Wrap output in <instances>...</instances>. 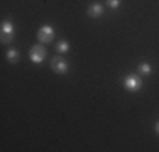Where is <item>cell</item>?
<instances>
[{
	"mask_svg": "<svg viewBox=\"0 0 159 152\" xmlns=\"http://www.w3.org/2000/svg\"><path fill=\"white\" fill-rule=\"evenodd\" d=\"M46 54H48L46 47H44V46H41V44L32 46L31 51H29V58H31V61H32V63H36V64L43 63V61L46 59Z\"/></svg>",
	"mask_w": 159,
	"mask_h": 152,
	"instance_id": "6da1fadb",
	"label": "cell"
},
{
	"mask_svg": "<svg viewBox=\"0 0 159 152\" xmlns=\"http://www.w3.org/2000/svg\"><path fill=\"white\" fill-rule=\"evenodd\" d=\"M0 39L2 42H10L14 39V25L12 22H3L2 24V34H0Z\"/></svg>",
	"mask_w": 159,
	"mask_h": 152,
	"instance_id": "5b68a950",
	"label": "cell"
},
{
	"mask_svg": "<svg viewBox=\"0 0 159 152\" xmlns=\"http://www.w3.org/2000/svg\"><path fill=\"white\" fill-rule=\"evenodd\" d=\"M56 49H58V52L64 54V52L70 51V44H68L66 41H63V42H58V44H56Z\"/></svg>",
	"mask_w": 159,
	"mask_h": 152,
	"instance_id": "ba28073f",
	"label": "cell"
},
{
	"mask_svg": "<svg viewBox=\"0 0 159 152\" xmlns=\"http://www.w3.org/2000/svg\"><path fill=\"white\" fill-rule=\"evenodd\" d=\"M108 7H112V9H117V7L120 5V0H107Z\"/></svg>",
	"mask_w": 159,
	"mask_h": 152,
	"instance_id": "30bf717a",
	"label": "cell"
},
{
	"mask_svg": "<svg viewBox=\"0 0 159 152\" xmlns=\"http://www.w3.org/2000/svg\"><path fill=\"white\" fill-rule=\"evenodd\" d=\"M37 39L41 42H51L54 39V30H52L51 25H43V27L37 30Z\"/></svg>",
	"mask_w": 159,
	"mask_h": 152,
	"instance_id": "277c9868",
	"label": "cell"
},
{
	"mask_svg": "<svg viewBox=\"0 0 159 152\" xmlns=\"http://www.w3.org/2000/svg\"><path fill=\"white\" fill-rule=\"evenodd\" d=\"M102 14H103V7H102L100 3H92V5L88 7V15L90 17L97 19V17H100Z\"/></svg>",
	"mask_w": 159,
	"mask_h": 152,
	"instance_id": "8992f818",
	"label": "cell"
},
{
	"mask_svg": "<svg viewBox=\"0 0 159 152\" xmlns=\"http://www.w3.org/2000/svg\"><path fill=\"white\" fill-rule=\"evenodd\" d=\"M156 132H157V134H159V122H157V123H156Z\"/></svg>",
	"mask_w": 159,
	"mask_h": 152,
	"instance_id": "8fae6325",
	"label": "cell"
},
{
	"mask_svg": "<svg viewBox=\"0 0 159 152\" xmlns=\"http://www.w3.org/2000/svg\"><path fill=\"white\" fill-rule=\"evenodd\" d=\"M7 59H9L10 63H17L19 61V52L16 51V49H9V51H7Z\"/></svg>",
	"mask_w": 159,
	"mask_h": 152,
	"instance_id": "52a82bcc",
	"label": "cell"
},
{
	"mask_svg": "<svg viewBox=\"0 0 159 152\" xmlns=\"http://www.w3.org/2000/svg\"><path fill=\"white\" fill-rule=\"evenodd\" d=\"M124 86H125L129 91H139L142 88V81H141L139 76L129 74V76H125V79H124Z\"/></svg>",
	"mask_w": 159,
	"mask_h": 152,
	"instance_id": "7a4b0ae2",
	"label": "cell"
},
{
	"mask_svg": "<svg viewBox=\"0 0 159 152\" xmlns=\"http://www.w3.org/2000/svg\"><path fill=\"white\" fill-rule=\"evenodd\" d=\"M139 73H142V74H149V73H151V64L141 63V64H139Z\"/></svg>",
	"mask_w": 159,
	"mask_h": 152,
	"instance_id": "9c48e42d",
	"label": "cell"
},
{
	"mask_svg": "<svg viewBox=\"0 0 159 152\" xmlns=\"http://www.w3.org/2000/svg\"><path fill=\"white\" fill-rule=\"evenodd\" d=\"M51 69L54 71V73L64 74L68 71V63L64 61V58H61V56H54V58L51 59Z\"/></svg>",
	"mask_w": 159,
	"mask_h": 152,
	"instance_id": "3957f363",
	"label": "cell"
}]
</instances>
